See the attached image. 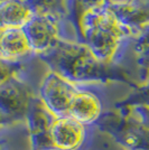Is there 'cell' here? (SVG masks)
Wrapping results in <instances>:
<instances>
[{
  "instance_id": "6da1fadb",
  "label": "cell",
  "mask_w": 149,
  "mask_h": 150,
  "mask_svg": "<svg viewBox=\"0 0 149 150\" xmlns=\"http://www.w3.org/2000/svg\"><path fill=\"white\" fill-rule=\"evenodd\" d=\"M37 58L47 69L76 85H104L120 82L136 86L131 74L120 65L101 62L81 40L62 39L53 50Z\"/></svg>"
},
{
  "instance_id": "7a4b0ae2",
  "label": "cell",
  "mask_w": 149,
  "mask_h": 150,
  "mask_svg": "<svg viewBox=\"0 0 149 150\" xmlns=\"http://www.w3.org/2000/svg\"><path fill=\"white\" fill-rule=\"evenodd\" d=\"M79 37L101 62L120 65L132 35L104 5L85 13L79 21Z\"/></svg>"
},
{
  "instance_id": "3957f363",
  "label": "cell",
  "mask_w": 149,
  "mask_h": 150,
  "mask_svg": "<svg viewBox=\"0 0 149 150\" xmlns=\"http://www.w3.org/2000/svg\"><path fill=\"white\" fill-rule=\"evenodd\" d=\"M94 128L123 150H149V128L131 108L106 110Z\"/></svg>"
},
{
  "instance_id": "277c9868",
  "label": "cell",
  "mask_w": 149,
  "mask_h": 150,
  "mask_svg": "<svg viewBox=\"0 0 149 150\" xmlns=\"http://www.w3.org/2000/svg\"><path fill=\"white\" fill-rule=\"evenodd\" d=\"M24 30L36 57L53 50L62 39L80 40L74 25L55 13H35Z\"/></svg>"
},
{
  "instance_id": "5b68a950",
  "label": "cell",
  "mask_w": 149,
  "mask_h": 150,
  "mask_svg": "<svg viewBox=\"0 0 149 150\" xmlns=\"http://www.w3.org/2000/svg\"><path fill=\"white\" fill-rule=\"evenodd\" d=\"M24 73L25 69L0 85V114L8 125L25 122L31 101L37 94Z\"/></svg>"
},
{
  "instance_id": "8992f818",
  "label": "cell",
  "mask_w": 149,
  "mask_h": 150,
  "mask_svg": "<svg viewBox=\"0 0 149 150\" xmlns=\"http://www.w3.org/2000/svg\"><path fill=\"white\" fill-rule=\"evenodd\" d=\"M77 90V85L62 75L47 69L38 84L37 95L50 112L58 117L68 115V110Z\"/></svg>"
},
{
  "instance_id": "52a82bcc",
  "label": "cell",
  "mask_w": 149,
  "mask_h": 150,
  "mask_svg": "<svg viewBox=\"0 0 149 150\" xmlns=\"http://www.w3.org/2000/svg\"><path fill=\"white\" fill-rule=\"evenodd\" d=\"M94 127H85L71 117L55 118L50 137L55 150H87L92 141Z\"/></svg>"
},
{
  "instance_id": "ba28073f",
  "label": "cell",
  "mask_w": 149,
  "mask_h": 150,
  "mask_svg": "<svg viewBox=\"0 0 149 150\" xmlns=\"http://www.w3.org/2000/svg\"><path fill=\"white\" fill-rule=\"evenodd\" d=\"M100 84L77 85V90L72 100L68 117L85 127H94L101 119L104 109V101L101 94Z\"/></svg>"
},
{
  "instance_id": "9c48e42d",
  "label": "cell",
  "mask_w": 149,
  "mask_h": 150,
  "mask_svg": "<svg viewBox=\"0 0 149 150\" xmlns=\"http://www.w3.org/2000/svg\"><path fill=\"white\" fill-rule=\"evenodd\" d=\"M55 118L36 94L25 119V127L29 139V150H55L50 137V129Z\"/></svg>"
},
{
  "instance_id": "30bf717a",
  "label": "cell",
  "mask_w": 149,
  "mask_h": 150,
  "mask_svg": "<svg viewBox=\"0 0 149 150\" xmlns=\"http://www.w3.org/2000/svg\"><path fill=\"white\" fill-rule=\"evenodd\" d=\"M106 6L132 37L149 27V0L106 1Z\"/></svg>"
},
{
  "instance_id": "8fae6325",
  "label": "cell",
  "mask_w": 149,
  "mask_h": 150,
  "mask_svg": "<svg viewBox=\"0 0 149 150\" xmlns=\"http://www.w3.org/2000/svg\"><path fill=\"white\" fill-rule=\"evenodd\" d=\"M35 57L24 28L0 30V58L10 63L26 64Z\"/></svg>"
},
{
  "instance_id": "7c38bea8",
  "label": "cell",
  "mask_w": 149,
  "mask_h": 150,
  "mask_svg": "<svg viewBox=\"0 0 149 150\" xmlns=\"http://www.w3.org/2000/svg\"><path fill=\"white\" fill-rule=\"evenodd\" d=\"M130 57L135 63L138 85L146 81L149 76V27L141 31L138 36L130 39L120 61V66H122Z\"/></svg>"
},
{
  "instance_id": "4fadbf2b",
  "label": "cell",
  "mask_w": 149,
  "mask_h": 150,
  "mask_svg": "<svg viewBox=\"0 0 149 150\" xmlns=\"http://www.w3.org/2000/svg\"><path fill=\"white\" fill-rule=\"evenodd\" d=\"M31 6L17 0H0V30L24 28L34 16Z\"/></svg>"
},
{
  "instance_id": "5bb4252c",
  "label": "cell",
  "mask_w": 149,
  "mask_h": 150,
  "mask_svg": "<svg viewBox=\"0 0 149 150\" xmlns=\"http://www.w3.org/2000/svg\"><path fill=\"white\" fill-rule=\"evenodd\" d=\"M132 106H148L149 108V76L146 81L133 86V90L124 99L114 104V109L132 108Z\"/></svg>"
},
{
  "instance_id": "9a60e30c",
  "label": "cell",
  "mask_w": 149,
  "mask_h": 150,
  "mask_svg": "<svg viewBox=\"0 0 149 150\" xmlns=\"http://www.w3.org/2000/svg\"><path fill=\"white\" fill-rule=\"evenodd\" d=\"M106 1L108 0H70V5H68L70 19L76 28V30H77L79 21L84 13L96 7L104 5ZM77 34H79V30H77Z\"/></svg>"
},
{
  "instance_id": "2e32d148",
  "label": "cell",
  "mask_w": 149,
  "mask_h": 150,
  "mask_svg": "<svg viewBox=\"0 0 149 150\" xmlns=\"http://www.w3.org/2000/svg\"><path fill=\"white\" fill-rule=\"evenodd\" d=\"M26 64L10 63L0 58V85L2 83H5L7 80H9L10 77H13V75L18 74L21 71H24Z\"/></svg>"
},
{
  "instance_id": "e0dca14e",
  "label": "cell",
  "mask_w": 149,
  "mask_h": 150,
  "mask_svg": "<svg viewBox=\"0 0 149 150\" xmlns=\"http://www.w3.org/2000/svg\"><path fill=\"white\" fill-rule=\"evenodd\" d=\"M132 111L137 117L149 128V108L148 106H132Z\"/></svg>"
},
{
  "instance_id": "ac0fdd59",
  "label": "cell",
  "mask_w": 149,
  "mask_h": 150,
  "mask_svg": "<svg viewBox=\"0 0 149 150\" xmlns=\"http://www.w3.org/2000/svg\"><path fill=\"white\" fill-rule=\"evenodd\" d=\"M8 125V123H7V121L4 119V117L0 114V128H1V127H4V125Z\"/></svg>"
},
{
  "instance_id": "d6986e66",
  "label": "cell",
  "mask_w": 149,
  "mask_h": 150,
  "mask_svg": "<svg viewBox=\"0 0 149 150\" xmlns=\"http://www.w3.org/2000/svg\"><path fill=\"white\" fill-rule=\"evenodd\" d=\"M0 149L1 150H11V149H9L8 147H5V146H0Z\"/></svg>"
},
{
  "instance_id": "ffe728a7",
  "label": "cell",
  "mask_w": 149,
  "mask_h": 150,
  "mask_svg": "<svg viewBox=\"0 0 149 150\" xmlns=\"http://www.w3.org/2000/svg\"><path fill=\"white\" fill-rule=\"evenodd\" d=\"M113 144H114V142H113ZM116 148H117V150H123L122 148H120L119 146H117V144H116Z\"/></svg>"
},
{
  "instance_id": "44dd1931",
  "label": "cell",
  "mask_w": 149,
  "mask_h": 150,
  "mask_svg": "<svg viewBox=\"0 0 149 150\" xmlns=\"http://www.w3.org/2000/svg\"><path fill=\"white\" fill-rule=\"evenodd\" d=\"M108 1H128V0H108Z\"/></svg>"
},
{
  "instance_id": "7402d4cb",
  "label": "cell",
  "mask_w": 149,
  "mask_h": 150,
  "mask_svg": "<svg viewBox=\"0 0 149 150\" xmlns=\"http://www.w3.org/2000/svg\"><path fill=\"white\" fill-rule=\"evenodd\" d=\"M68 5H70V0H68Z\"/></svg>"
},
{
  "instance_id": "603a6c76",
  "label": "cell",
  "mask_w": 149,
  "mask_h": 150,
  "mask_svg": "<svg viewBox=\"0 0 149 150\" xmlns=\"http://www.w3.org/2000/svg\"><path fill=\"white\" fill-rule=\"evenodd\" d=\"M0 150H1V149H0Z\"/></svg>"
}]
</instances>
